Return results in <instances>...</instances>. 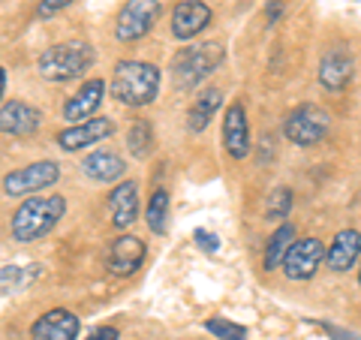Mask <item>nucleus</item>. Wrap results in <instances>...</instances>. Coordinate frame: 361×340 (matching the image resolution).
Wrapping results in <instances>:
<instances>
[{"label":"nucleus","mask_w":361,"mask_h":340,"mask_svg":"<svg viewBox=\"0 0 361 340\" xmlns=\"http://www.w3.org/2000/svg\"><path fill=\"white\" fill-rule=\"evenodd\" d=\"M226 51L220 42H202L190 45L180 54H175L172 61V82L178 90H193L205 82V75H211L223 63Z\"/></svg>","instance_id":"4"},{"label":"nucleus","mask_w":361,"mask_h":340,"mask_svg":"<svg viewBox=\"0 0 361 340\" xmlns=\"http://www.w3.org/2000/svg\"><path fill=\"white\" fill-rule=\"evenodd\" d=\"M106 97V82L103 78H87V82L75 90V94L66 99L63 106V118L70 123H82V121H90V115L99 109Z\"/></svg>","instance_id":"13"},{"label":"nucleus","mask_w":361,"mask_h":340,"mask_svg":"<svg viewBox=\"0 0 361 340\" xmlns=\"http://www.w3.org/2000/svg\"><path fill=\"white\" fill-rule=\"evenodd\" d=\"M90 340H118V328H99Z\"/></svg>","instance_id":"30"},{"label":"nucleus","mask_w":361,"mask_h":340,"mask_svg":"<svg viewBox=\"0 0 361 340\" xmlns=\"http://www.w3.org/2000/svg\"><path fill=\"white\" fill-rule=\"evenodd\" d=\"M358 256H361V232L341 229L331 238L329 250H325V265H329V271H334V274H343V271L355 268Z\"/></svg>","instance_id":"15"},{"label":"nucleus","mask_w":361,"mask_h":340,"mask_svg":"<svg viewBox=\"0 0 361 340\" xmlns=\"http://www.w3.org/2000/svg\"><path fill=\"white\" fill-rule=\"evenodd\" d=\"M4 90H6V70L0 66V99H4Z\"/></svg>","instance_id":"31"},{"label":"nucleus","mask_w":361,"mask_h":340,"mask_svg":"<svg viewBox=\"0 0 361 340\" xmlns=\"http://www.w3.org/2000/svg\"><path fill=\"white\" fill-rule=\"evenodd\" d=\"M289 211H292V190H289V187L271 190L268 205H265V217H268L271 223H277V220H286Z\"/></svg>","instance_id":"24"},{"label":"nucleus","mask_w":361,"mask_h":340,"mask_svg":"<svg viewBox=\"0 0 361 340\" xmlns=\"http://www.w3.org/2000/svg\"><path fill=\"white\" fill-rule=\"evenodd\" d=\"M205 328L214 334V337H220V340H247V328L244 325H235V322H229V320H208L205 322Z\"/></svg>","instance_id":"25"},{"label":"nucleus","mask_w":361,"mask_h":340,"mask_svg":"<svg viewBox=\"0 0 361 340\" xmlns=\"http://www.w3.org/2000/svg\"><path fill=\"white\" fill-rule=\"evenodd\" d=\"M358 286H361V268H358Z\"/></svg>","instance_id":"32"},{"label":"nucleus","mask_w":361,"mask_h":340,"mask_svg":"<svg viewBox=\"0 0 361 340\" xmlns=\"http://www.w3.org/2000/svg\"><path fill=\"white\" fill-rule=\"evenodd\" d=\"M127 145L133 157H148V151L154 148V130L151 121H133V127L127 133Z\"/></svg>","instance_id":"23"},{"label":"nucleus","mask_w":361,"mask_h":340,"mask_svg":"<svg viewBox=\"0 0 361 340\" xmlns=\"http://www.w3.org/2000/svg\"><path fill=\"white\" fill-rule=\"evenodd\" d=\"M94 61H97L94 45H87L82 40H70L45 49L37 61V70L45 82H70V78L85 75L94 66Z\"/></svg>","instance_id":"3"},{"label":"nucleus","mask_w":361,"mask_h":340,"mask_svg":"<svg viewBox=\"0 0 361 340\" xmlns=\"http://www.w3.org/2000/svg\"><path fill=\"white\" fill-rule=\"evenodd\" d=\"M61 178V166L54 160H39V163H30L25 169H16L4 178V190L6 196H30V193H39L45 187L58 184Z\"/></svg>","instance_id":"7"},{"label":"nucleus","mask_w":361,"mask_h":340,"mask_svg":"<svg viewBox=\"0 0 361 340\" xmlns=\"http://www.w3.org/2000/svg\"><path fill=\"white\" fill-rule=\"evenodd\" d=\"M325 133H329V115L313 103H304L298 109H292L286 115V121H283V135L292 145H298V148L319 145L325 139Z\"/></svg>","instance_id":"5"},{"label":"nucleus","mask_w":361,"mask_h":340,"mask_svg":"<svg viewBox=\"0 0 361 340\" xmlns=\"http://www.w3.org/2000/svg\"><path fill=\"white\" fill-rule=\"evenodd\" d=\"M115 133V121L111 118H90V121H82V123H73V127H66L58 133V145L63 151H82V148H90V145L109 139V135Z\"/></svg>","instance_id":"9"},{"label":"nucleus","mask_w":361,"mask_h":340,"mask_svg":"<svg viewBox=\"0 0 361 340\" xmlns=\"http://www.w3.org/2000/svg\"><path fill=\"white\" fill-rule=\"evenodd\" d=\"M145 220H148V229L154 235H163L166 232V223H169V193L166 190H154Z\"/></svg>","instance_id":"22"},{"label":"nucleus","mask_w":361,"mask_h":340,"mask_svg":"<svg viewBox=\"0 0 361 340\" xmlns=\"http://www.w3.org/2000/svg\"><path fill=\"white\" fill-rule=\"evenodd\" d=\"M298 238H295V229H292L289 223H283V226H277V232L268 238V244H265V256H262V262H265V268L268 271H274V268H280L283 265V259H286V253H289V247L295 244Z\"/></svg>","instance_id":"21"},{"label":"nucleus","mask_w":361,"mask_h":340,"mask_svg":"<svg viewBox=\"0 0 361 340\" xmlns=\"http://www.w3.org/2000/svg\"><path fill=\"white\" fill-rule=\"evenodd\" d=\"M73 0H39L37 4V18H51V16H58L61 9H66Z\"/></svg>","instance_id":"26"},{"label":"nucleus","mask_w":361,"mask_h":340,"mask_svg":"<svg viewBox=\"0 0 361 340\" xmlns=\"http://www.w3.org/2000/svg\"><path fill=\"white\" fill-rule=\"evenodd\" d=\"M220 103H223V90L220 87H208L205 94H202L193 106H190V115H187V123H190V130L193 133H202L211 123V118H214V111L220 109Z\"/></svg>","instance_id":"20"},{"label":"nucleus","mask_w":361,"mask_h":340,"mask_svg":"<svg viewBox=\"0 0 361 340\" xmlns=\"http://www.w3.org/2000/svg\"><path fill=\"white\" fill-rule=\"evenodd\" d=\"M322 262H325V244L319 238H301V241L289 247V253L283 259V274L295 283L310 280Z\"/></svg>","instance_id":"8"},{"label":"nucleus","mask_w":361,"mask_h":340,"mask_svg":"<svg viewBox=\"0 0 361 340\" xmlns=\"http://www.w3.org/2000/svg\"><path fill=\"white\" fill-rule=\"evenodd\" d=\"M280 16H283V4H280V0H271L268 4V21H274Z\"/></svg>","instance_id":"29"},{"label":"nucleus","mask_w":361,"mask_h":340,"mask_svg":"<svg viewBox=\"0 0 361 340\" xmlns=\"http://www.w3.org/2000/svg\"><path fill=\"white\" fill-rule=\"evenodd\" d=\"M82 172L87 178L99 181V184H111V181L123 178V172H127V163H123L115 151H94L90 157H85Z\"/></svg>","instance_id":"19"},{"label":"nucleus","mask_w":361,"mask_h":340,"mask_svg":"<svg viewBox=\"0 0 361 340\" xmlns=\"http://www.w3.org/2000/svg\"><path fill=\"white\" fill-rule=\"evenodd\" d=\"M193 238H196V244H199L205 253H217V250H220V238L214 235V232H208V229H196Z\"/></svg>","instance_id":"27"},{"label":"nucleus","mask_w":361,"mask_h":340,"mask_svg":"<svg viewBox=\"0 0 361 340\" xmlns=\"http://www.w3.org/2000/svg\"><path fill=\"white\" fill-rule=\"evenodd\" d=\"M223 145L235 160H244L250 154V130H247V111L241 103H232L223 115Z\"/></svg>","instance_id":"14"},{"label":"nucleus","mask_w":361,"mask_h":340,"mask_svg":"<svg viewBox=\"0 0 361 340\" xmlns=\"http://www.w3.org/2000/svg\"><path fill=\"white\" fill-rule=\"evenodd\" d=\"M322 328H325V332H329L334 340H358V334H353V332H343V328H337V325L322 322Z\"/></svg>","instance_id":"28"},{"label":"nucleus","mask_w":361,"mask_h":340,"mask_svg":"<svg viewBox=\"0 0 361 340\" xmlns=\"http://www.w3.org/2000/svg\"><path fill=\"white\" fill-rule=\"evenodd\" d=\"M160 13H163L160 0H127L115 18V37L121 42H135L148 37Z\"/></svg>","instance_id":"6"},{"label":"nucleus","mask_w":361,"mask_h":340,"mask_svg":"<svg viewBox=\"0 0 361 340\" xmlns=\"http://www.w3.org/2000/svg\"><path fill=\"white\" fill-rule=\"evenodd\" d=\"M145 262V241L135 235H118L109 247V271L115 277H130Z\"/></svg>","instance_id":"10"},{"label":"nucleus","mask_w":361,"mask_h":340,"mask_svg":"<svg viewBox=\"0 0 361 340\" xmlns=\"http://www.w3.org/2000/svg\"><path fill=\"white\" fill-rule=\"evenodd\" d=\"M160 94V70L148 61H121L111 73V97L123 106H148Z\"/></svg>","instance_id":"1"},{"label":"nucleus","mask_w":361,"mask_h":340,"mask_svg":"<svg viewBox=\"0 0 361 340\" xmlns=\"http://www.w3.org/2000/svg\"><path fill=\"white\" fill-rule=\"evenodd\" d=\"M109 214L115 229H130L139 217V187L135 181H121V184L109 193Z\"/></svg>","instance_id":"16"},{"label":"nucleus","mask_w":361,"mask_h":340,"mask_svg":"<svg viewBox=\"0 0 361 340\" xmlns=\"http://www.w3.org/2000/svg\"><path fill=\"white\" fill-rule=\"evenodd\" d=\"M211 25V6L205 0H180L172 13V33L178 40H193Z\"/></svg>","instance_id":"12"},{"label":"nucleus","mask_w":361,"mask_h":340,"mask_svg":"<svg viewBox=\"0 0 361 340\" xmlns=\"http://www.w3.org/2000/svg\"><path fill=\"white\" fill-rule=\"evenodd\" d=\"M66 199L63 196H33L13 214V238L21 244H30L37 238L49 235L63 220Z\"/></svg>","instance_id":"2"},{"label":"nucleus","mask_w":361,"mask_h":340,"mask_svg":"<svg viewBox=\"0 0 361 340\" xmlns=\"http://www.w3.org/2000/svg\"><path fill=\"white\" fill-rule=\"evenodd\" d=\"M42 115L21 99H9L0 106V133L6 135H33L39 130Z\"/></svg>","instance_id":"18"},{"label":"nucleus","mask_w":361,"mask_h":340,"mask_svg":"<svg viewBox=\"0 0 361 340\" xmlns=\"http://www.w3.org/2000/svg\"><path fill=\"white\" fill-rule=\"evenodd\" d=\"M353 73H355V63H353V54L346 49H331V51L322 54L319 85L325 90H343L349 82H353Z\"/></svg>","instance_id":"17"},{"label":"nucleus","mask_w":361,"mask_h":340,"mask_svg":"<svg viewBox=\"0 0 361 340\" xmlns=\"http://www.w3.org/2000/svg\"><path fill=\"white\" fill-rule=\"evenodd\" d=\"M78 328H82V322H78L75 313L54 308L30 325V340H75Z\"/></svg>","instance_id":"11"}]
</instances>
